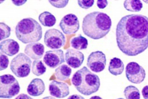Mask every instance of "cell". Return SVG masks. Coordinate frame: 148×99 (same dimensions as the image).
<instances>
[{
  "label": "cell",
  "instance_id": "4316f807",
  "mask_svg": "<svg viewBox=\"0 0 148 99\" xmlns=\"http://www.w3.org/2000/svg\"><path fill=\"white\" fill-rule=\"evenodd\" d=\"M0 60H1V66L0 70L3 71L6 69L9 65V58L7 55L1 52L0 53Z\"/></svg>",
  "mask_w": 148,
  "mask_h": 99
},
{
  "label": "cell",
  "instance_id": "d590c367",
  "mask_svg": "<svg viewBox=\"0 0 148 99\" xmlns=\"http://www.w3.org/2000/svg\"><path fill=\"white\" fill-rule=\"evenodd\" d=\"M117 99H124L123 98H117Z\"/></svg>",
  "mask_w": 148,
  "mask_h": 99
},
{
  "label": "cell",
  "instance_id": "7402d4cb",
  "mask_svg": "<svg viewBox=\"0 0 148 99\" xmlns=\"http://www.w3.org/2000/svg\"><path fill=\"white\" fill-rule=\"evenodd\" d=\"M124 94L127 99H140V93L138 88L132 85L125 88Z\"/></svg>",
  "mask_w": 148,
  "mask_h": 99
},
{
  "label": "cell",
  "instance_id": "ba28073f",
  "mask_svg": "<svg viewBox=\"0 0 148 99\" xmlns=\"http://www.w3.org/2000/svg\"><path fill=\"white\" fill-rule=\"evenodd\" d=\"M125 75L130 82L139 84L145 80L146 72L143 68L138 63L131 62L126 66Z\"/></svg>",
  "mask_w": 148,
  "mask_h": 99
},
{
  "label": "cell",
  "instance_id": "4dcf8cb0",
  "mask_svg": "<svg viewBox=\"0 0 148 99\" xmlns=\"http://www.w3.org/2000/svg\"><path fill=\"white\" fill-rule=\"evenodd\" d=\"M15 99H33L30 96L26 94H21L18 95Z\"/></svg>",
  "mask_w": 148,
  "mask_h": 99
},
{
  "label": "cell",
  "instance_id": "f1b7e54d",
  "mask_svg": "<svg viewBox=\"0 0 148 99\" xmlns=\"http://www.w3.org/2000/svg\"><path fill=\"white\" fill-rule=\"evenodd\" d=\"M12 2L14 5L19 7L24 5L27 2V0H12Z\"/></svg>",
  "mask_w": 148,
  "mask_h": 99
},
{
  "label": "cell",
  "instance_id": "5b68a950",
  "mask_svg": "<svg viewBox=\"0 0 148 99\" xmlns=\"http://www.w3.org/2000/svg\"><path fill=\"white\" fill-rule=\"evenodd\" d=\"M21 87L17 79L11 74H5L0 77V97L11 98L20 92Z\"/></svg>",
  "mask_w": 148,
  "mask_h": 99
},
{
  "label": "cell",
  "instance_id": "f546056e",
  "mask_svg": "<svg viewBox=\"0 0 148 99\" xmlns=\"http://www.w3.org/2000/svg\"><path fill=\"white\" fill-rule=\"evenodd\" d=\"M142 94L144 99H148V85L145 86L142 89Z\"/></svg>",
  "mask_w": 148,
  "mask_h": 99
},
{
  "label": "cell",
  "instance_id": "277c9868",
  "mask_svg": "<svg viewBox=\"0 0 148 99\" xmlns=\"http://www.w3.org/2000/svg\"><path fill=\"white\" fill-rule=\"evenodd\" d=\"M15 35L18 40L24 44L37 43L42 38V29L35 19L25 18L17 24Z\"/></svg>",
  "mask_w": 148,
  "mask_h": 99
},
{
  "label": "cell",
  "instance_id": "7a4b0ae2",
  "mask_svg": "<svg viewBox=\"0 0 148 99\" xmlns=\"http://www.w3.org/2000/svg\"><path fill=\"white\" fill-rule=\"evenodd\" d=\"M112 20L103 12H93L87 14L83 21V32L85 35L94 40L106 36L110 30Z\"/></svg>",
  "mask_w": 148,
  "mask_h": 99
},
{
  "label": "cell",
  "instance_id": "9c48e42d",
  "mask_svg": "<svg viewBox=\"0 0 148 99\" xmlns=\"http://www.w3.org/2000/svg\"><path fill=\"white\" fill-rule=\"evenodd\" d=\"M106 65L105 54L101 51L91 53L87 58V65L93 72L99 73L103 71Z\"/></svg>",
  "mask_w": 148,
  "mask_h": 99
},
{
  "label": "cell",
  "instance_id": "d6986e66",
  "mask_svg": "<svg viewBox=\"0 0 148 99\" xmlns=\"http://www.w3.org/2000/svg\"><path fill=\"white\" fill-rule=\"evenodd\" d=\"M38 19L41 25L45 27H52L54 26L56 22L55 17L48 11L41 13L38 17Z\"/></svg>",
  "mask_w": 148,
  "mask_h": 99
},
{
  "label": "cell",
  "instance_id": "6da1fadb",
  "mask_svg": "<svg viewBox=\"0 0 148 99\" xmlns=\"http://www.w3.org/2000/svg\"><path fill=\"white\" fill-rule=\"evenodd\" d=\"M116 41L120 51L136 56L148 48V18L131 14L123 17L116 28Z\"/></svg>",
  "mask_w": 148,
  "mask_h": 99
},
{
  "label": "cell",
  "instance_id": "4fadbf2b",
  "mask_svg": "<svg viewBox=\"0 0 148 99\" xmlns=\"http://www.w3.org/2000/svg\"><path fill=\"white\" fill-rule=\"evenodd\" d=\"M49 91L51 96L62 98L67 97L70 94L68 85L63 82L52 80L49 85Z\"/></svg>",
  "mask_w": 148,
  "mask_h": 99
},
{
  "label": "cell",
  "instance_id": "5bb4252c",
  "mask_svg": "<svg viewBox=\"0 0 148 99\" xmlns=\"http://www.w3.org/2000/svg\"><path fill=\"white\" fill-rule=\"evenodd\" d=\"M45 48L42 44L33 43L27 44L25 48V53L29 57L34 60L41 59L44 53Z\"/></svg>",
  "mask_w": 148,
  "mask_h": 99
},
{
  "label": "cell",
  "instance_id": "30bf717a",
  "mask_svg": "<svg viewBox=\"0 0 148 99\" xmlns=\"http://www.w3.org/2000/svg\"><path fill=\"white\" fill-rule=\"evenodd\" d=\"M59 26L66 35L75 34L80 29V22L77 17L73 14L66 15L63 17Z\"/></svg>",
  "mask_w": 148,
  "mask_h": 99
},
{
  "label": "cell",
  "instance_id": "603a6c76",
  "mask_svg": "<svg viewBox=\"0 0 148 99\" xmlns=\"http://www.w3.org/2000/svg\"><path fill=\"white\" fill-rule=\"evenodd\" d=\"M47 71L44 63L41 60H34L32 64V73L38 76L43 75Z\"/></svg>",
  "mask_w": 148,
  "mask_h": 99
},
{
  "label": "cell",
  "instance_id": "7c38bea8",
  "mask_svg": "<svg viewBox=\"0 0 148 99\" xmlns=\"http://www.w3.org/2000/svg\"><path fill=\"white\" fill-rule=\"evenodd\" d=\"M65 61L70 66L76 69L83 64L84 61V55L79 50L69 48L65 54Z\"/></svg>",
  "mask_w": 148,
  "mask_h": 99
},
{
  "label": "cell",
  "instance_id": "d6a6232c",
  "mask_svg": "<svg viewBox=\"0 0 148 99\" xmlns=\"http://www.w3.org/2000/svg\"><path fill=\"white\" fill-rule=\"evenodd\" d=\"M90 99H103L102 98H101V97L99 96H92L91 97Z\"/></svg>",
  "mask_w": 148,
  "mask_h": 99
},
{
  "label": "cell",
  "instance_id": "83f0119b",
  "mask_svg": "<svg viewBox=\"0 0 148 99\" xmlns=\"http://www.w3.org/2000/svg\"><path fill=\"white\" fill-rule=\"evenodd\" d=\"M97 5L99 9H104L108 6V2L106 0H98Z\"/></svg>",
  "mask_w": 148,
  "mask_h": 99
},
{
  "label": "cell",
  "instance_id": "484cf974",
  "mask_svg": "<svg viewBox=\"0 0 148 99\" xmlns=\"http://www.w3.org/2000/svg\"><path fill=\"white\" fill-rule=\"evenodd\" d=\"M49 3L53 7L57 8H64L69 3L68 0H62V1H58V0H49Z\"/></svg>",
  "mask_w": 148,
  "mask_h": 99
},
{
  "label": "cell",
  "instance_id": "e575fe53",
  "mask_svg": "<svg viewBox=\"0 0 148 99\" xmlns=\"http://www.w3.org/2000/svg\"><path fill=\"white\" fill-rule=\"evenodd\" d=\"M145 3H147L148 4V1H143Z\"/></svg>",
  "mask_w": 148,
  "mask_h": 99
},
{
  "label": "cell",
  "instance_id": "cb8c5ba5",
  "mask_svg": "<svg viewBox=\"0 0 148 99\" xmlns=\"http://www.w3.org/2000/svg\"><path fill=\"white\" fill-rule=\"evenodd\" d=\"M11 28L5 23H0V40L8 38L11 36Z\"/></svg>",
  "mask_w": 148,
  "mask_h": 99
},
{
  "label": "cell",
  "instance_id": "1f68e13d",
  "mask_svg": "<svg viewBox=\"0 0 148 99\" xmlns=\"http://www.w3.org/2000/svg\"><path fill=\"white\" fill-rule=\"evenodd\" d=\"M67 99H85V98L81 95L73 94L69 96V97H68Z\"/></svg>",
  "mask_w": 148,
  "mask_h": 99
},
{
  "label": "cell",
  "instance_id": "8992f818",
  "mask_svg": "<svg viewBox=\"0 0 148 99\" xmlns=\"http://www.w3.org/2000/svg\"><path fill=\"white\" fill-rule=\"evenodd\" d=\"M31 65V59L25 54L20 53L12 60L10 68L17 77L26 78L30 73Z\"/></svg>",
  "mask_w": 148,
  "mask_h": 99
},
{
  "label": "cell",
  "instance_id": "2e32d148",
  "mask_svg": "<svg viewBox=\"0 0 148 99\" xmlns=\"http://www.w3.org/2000/svg\"><path fill=\"white\" fill-rule=\"evenodd\" d=\"M45 90L44 81L40 78L33 79L27 87V93L30 96L37 97L42 95Z\"/></svg>",
  "mask_w": 148,
  "mask_h": 99
},
{
  "label": "cell",
  "instance_id": "836d02e7",
  "mask_svg": "<svg viewBox=\"0 0 148 99\" xmlns=\"http://www.w3.org/2000/svg\"><path fill=\"white\" fill-rule=\"evenodd\" d=\"M42 99H56V98L52 96H47V97H45L42 98Z\"/></svg>",
  "mask_w": 148,
  "mask_h": 99
},
{
  "label": "cell",
  "instance_id": "ffe728a7",
  "mask_svg": "<svg viewBox=\"0 0 148 99\" xmlns=\"http://www.w3.org/2000/svg\"><path fill=\"white\" fill-rule=\"evenodd\" d=\"M71 46L73 48L78 50H86L88 45V40L82 36V35H79L77 37H73L71 39L70 41Z\"/></svg>",
  "mask_w": 148,
  "mask_h": 99
},
{
  "label": "cell",
  "instance_id": "44dd1931",
  "mask_svg": "<svg viewBox=\"0 0 148 99\" xmlns=\"http://www.w3.org/2000/svg\"><path fill=\"white\" fill-rule=\"evenodd\" d=\"M124 7L128 11L138 12L141 11L143 4L139 0H128L124 2Z\"/></svg>",
  "mask_w": 148,
  "mask_h": 99
},
{
  "label": "cell",
  "instance_id": "3957f363",
  "mask_svg": "<svg viewBox=\"0 0 148 99\" xmlns=\"http://www.w3.org/2000/svg\"><path fill=\"white\" fill-rule=\"evenodd\" d=\"M71 82L78 91L85 96H90L98 91L101 85L99 76L86 66L76 72L72 77Z\"/></svg>",
  "mask_w": 148,
  "mask_h": 99
},
{
  "label": "cell",
  "instance_id": "e0dca14e",
  "mask_svg": "<svg viewBox=\"0 0 148 99\" xmlns=\"http://www.w3.org/2000/svg\"><path fill=\"white\" fill-rule=\"evenodd\" d=\"M108 69L111 74L114 76L120 75L122 74L124 71V63L120 58L114 57L110 60Z\"/></svg>",
  "mask_w": 148,
  "mask_h": 99
},
{
  "label": "cell",
  "instance_id": "d4e9b609",
  "mask_svg": "<svg viewBox=\"0 0 148 99\" xmlns=\"http://www.w3.org/2000/svg\"><path fill=\"white\" fill-rule=\"evenodd\" d=\"M94 0H79L77 3L79 6L83 9H89L92 7L94 4Z\"/></svg>",
  "mask_w": 148,
  "mask_h": 99
},
{
  "label": "cell",
  "instance_id": "9a60e30c",
  "mask_svg": "<svg viewBox=\"0 0 148 99\" xmlns=\"http://www.w3.org/2000/svg\"><path fill=\"white\" fill-rule=\"evenodd\" d=\"M0 50L3 54L12 57L19 53L20 46L16 41L13 39H7L0 43Z\"/></svg>",
  "mask_w": 148,
  "mask_h": 99
},
{
  "label": "cell",
  "instance_id": "52a82bcc",
  "mask_svg": "<svg viewBox=\"0 0 148 99\" xmlns=\"http://www.w3.org/2000/svg\"><path fill=\"white\" fill-rule=\"evenodd\" d=\"M66 37L60 30L50 29L44 35V43L49 48L57 50L66 44Z\"/></svg>",
  "mask_w": 148,
  "mask_h": 99
},
{
  "label": "cell",
  "instance_id": "ac0fdd59",
  "mask_svg": "<svg viewBox=\"0 0 148 99\" xmlns=\"http://www.w3.org/2000/svg\"><path fill=\"white\" fill-rule=\"evenodd\" d=\"M71 72L72 70L69 66L63 64L60 65L55 69L54 75L58 80L63 81L70 78Z\"/></svg>",
  "mask_w": 148,
  "mask_h": 99
},
{
  "label": "cell",
  "instance_id": "8fae6325",
  "mask_svg": "<svg viewBox=\"0 0 148 99\" xmlns=\"http://www.w3.org/2000/svg\"><path fill=\"white\" fill-rule=\"evenodd\" d=\"M43 60L50 68H55L64 62L63 51L60 49L47 51L44 56Z\"/></svg>",
  "mask_w": 148,
  "mask_h": 99
}]
</instances>
